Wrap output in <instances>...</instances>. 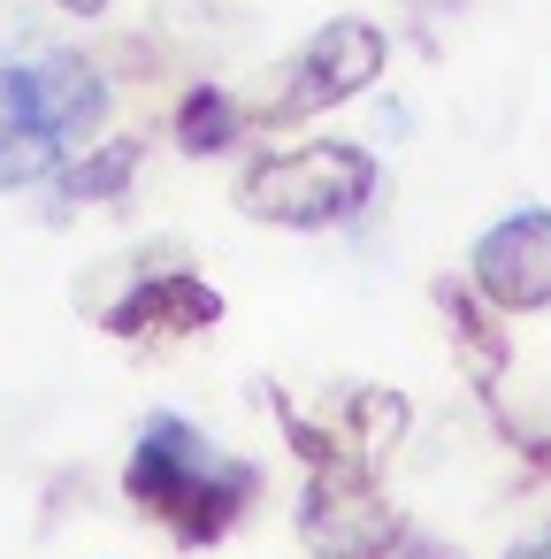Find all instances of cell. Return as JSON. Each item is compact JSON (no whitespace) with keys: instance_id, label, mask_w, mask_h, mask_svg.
Instances as JSON below:
<instances>
[{"instance_id":"cell-1","label":"cell","mask_w":551,"mask_h":559,"mask_svg":"<svg viewBox=\"0 0 551 559\" xmlns=\"http://www.w3.org/2000/svg\"><path fill=\"white\" fill-rule=\"evenodd\" d=\"M123 490L146 521H161L177 544H223L245 506L261 498V475L230 452H215L184 414H154L123 460Z\"/></svg>"},{"instance_id":"cell-2","label":"cell","mask_w":551,"mask_h":559,"mask_svg":"<svg viewBox=\"0 0 551 559\" xmlns=\"http://www.w3.org/2000/svg\"><path fill=\"white\" fill-rule=\"evenodd\" d=\"M108 78L85 55H32L0 62V192H24L70 162L108 123Z\"/></svg>"},{"instance_id":"cell-3","label":"cell","mask_w":551,"mask_h":559,"mask_svg":"<svg viewBox=\"0 0 551 559\" xmlns=\"http://www.w3.org/2000/svg\"><path fill=\"white\" fill-rule=\"evenodd\" d=\"M368 200H375V154L345 146V139L261 154L238 177V215H253L268 230H330V223H352Z\"/></svg>"},{"instance_id":"cell-4","label":"cell","mask_w":551,"mask_h":559,"mask_svg":"<svg viewBox=\"0 0 551 559\" xmlns=\"http://www.w3.org/2000/svg\"><path fill=\"white\" fill-rule=\"evenodd\" d=\"M383 62H391V47H383V32L368 24V16H330L299 55H291V70H284V85L268 93V108H261V123H307V116H322V108H337V100H360L375 78H383Z\"/></svg>"},{"instance_id":"cell-5","label":"cell","mask_w":551,"mask_h":559,"mask_svg":"<svg viewBox=\"0 0 551 559\" xmlns=\"http://www.w3.org/2000/svg\"><path fill=\"white\" fill-rule=\"evenodd\" d=\"M299 536H307L314 559H383L406 536V521L375 490V467L368 460H337V467H307Z\"/></svg>"},{"instance_id":"cell-6","label":"cell","mask_w":551,"mask_h":559,"mask_svg":"<svg viewBox=\"0 0 551 559\" xmlns=\"http://www.w3.org/2000/svg\"><path fill=\"white\" fill-rule=\"evenodd\" d=\"M467 284L498 307V314H536L551 307V207H513L498 215L475 253H467Z\"/></svg>"},{"instance_id":"cell-7","label":"cell","mask_w":551,"mask_h":559,"mask_svg":"<svg viewBox=\"0 0 551 559\" xmlns=\"http://www.w3.org/2000/svg\"><path fill=\"white\" fill-rule=\"evenodd\" d=\"M223 322V292L200 284L192 269H161V276H131L123 299L100 307V330L108 337H154V345H177V337H200Z\"/></svg>"},{"instance_id":"cell-8","label":"cell","mask_w":551,"mask_h":559,"mask_svg":"<svg viewBox=\"0 0 551 559\" xmlns=\"http://www.w3.org/2000/svg\"><path fill=\"white\" fill-rule=\"evenodd\" d=\"M429 292H436V314L452 322V353L467 360L475 391L490 399V391L505 383V360H513V345H505V337H498V322H490V299H482L475 284H452V276H436Z\"/></svg>"},{"instance_id":"cell-9","label":"cell","mask_w":551,"mask_h":559,"mask_svg":"<svg viewBox=\"0 0 551 559\" xmlns=\"http://www.w3.org/2000/svg\"><path fill=\"white\" fill-rule=\"evenodd\" d=\"M139 139H108V146H93V154H77V162H62L55 169V192H62V207H85V200H123L131 192V177H139Z\"/></svg>"},{"instance_id":"cell-10","label":"cell","mask_w":551,"mask_h":559,"mask_svg":"<svg viewBox=\"0 0 551 559\" xmlns=\"http://www.w3.org/2000/svg\"><path fill=\"white\" fill-rule=\"evenodd\" d=\"M238 100L223 93V85H192L184 100H177V146L184 154H223L230 139H238Z\"/></svg>"},{"instance_id":"cell-11","label":"cell","mask_w":551,"mask_h":559,"mask_svg":"<svg viewBox=\"0 0 551 559\" xmlns=\"http://www.w3.org/2000/svg\"><path fill=\"white\" fill-rule=\"evenodd\" d=\"M398 437H406V399H398V391H352V399H345V444H352L368 467H375Z\"/></svg>"},{"instance_id":"cell-12","label":"cell","mask_w":551,"mask_h":559,"mask_svg":"<svg viewBox=\"0 0 551 559\" xmlns=\"http://www.w3.org/2000/svg\"><path fill=\"white\" fill-rule=\"evenodd\" d=\"M383 559H467V551H452V544H436V536H398Z\"/></svg>"},{"instance_id":"cell-13","label":"cell","mask_w":551,"mask_h":559,"mask_svg":"<svg viewBox=\"0 0 551 559\" xmlns=\"http://www.w3.org/2000/svg\"><path fill=\"white\" fill-rule=\"evenodd\" d=\"M505 559H551V528H536V536H528V544H513Z\"/></svg>"},{"instance_id":"cell-14","label":"cell","mask_w":551,"mask_h":559,"mask_svg":"<svg viewBox=\"0 0 551 559\" xmlns=\"http://www.w3.org/2000/svg\"><path fill=\"white\" fill-rule=\"evenodd\" d=\"M406 9H414V16H459L467 0H406Z\"/></svg>"},{"instance_id":"cell-15","label":"cell","mask_w":551,"mask_h":559,"mask_svg":"<svg viewBox=\"0 0 551 559\" xmlns=\"http://www.w3.org/2000/svg\"><path fill=\"white\" fill-rule=\"evenodd\" d=\"M55 9H70V16H100L108 0H55Z\"/></svg>"},{"instance_id":"cell-16","label":"cell","mask_w":551,"mask_h":559,"mask_svg":"<svg viewBox=\"0 0 551 559\" xmlns=\"http://www.w3.org/2000/svg\"><path fill=\"white\" fill-rule=\"evenodd\" d=\"M536 467H551V444H536Z\"/></svg>"}]
</instances>
